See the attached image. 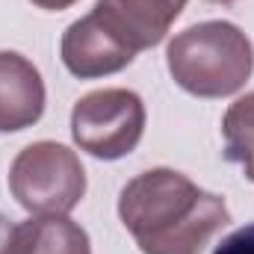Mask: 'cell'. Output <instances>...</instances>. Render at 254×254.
Listing matches in <instances>:
<instances>
[{
	"mask_svg": "<svg viewBox=\"0 0 254 254\" xmlns=\"http://www.w3.org/2000/svg\"><path fill=\"white\" fill-rule=\"evenodd\" d=\"M33 6H39V9H45V12H63L68 6H74L77 0H30Z\"/></svg>",
	"mask_w": 254,
	"mask_h": 254,
	"instance_id": "12",
	"label": "cell"
},
{
	"mask_svg": "<svg viewBox=\"0 0 254 254\" xmlns=\"http://www.w3.org/2000/svg\"><path fill=\"white\" fill-rule=\"evenodd\" d=\"M213 254H254V222L246 228H237L234 234H228Z\"/></svg>",
	"mask_w": 254,
	"mask_h": 254,
	"instance_id": "10",
	"label": "cell"
},
{
	"mask_svg": "<svg viewBox=\"0 0 254 254\" xmlns=\"http://www.w3.org/2000/svg\"><path fill=\"white\" fill-rule=\"evenodd\" d=\"M172 80L195 98L237 95L254 71L252 39L231 21H201L166 48Z\"/></svg>",
	"mask_w": 254,
	"mask_h": 254,
	"instance_id": "2",
	"label": "cell"
},
{
	"mask_svg": "<svg viewBox=\"0 0 254 254\" xmlns=\"http://www.w3.org/2000/svg\"><path fill=\"white\" fill-rule=\"evenodd\" d=\"M48 92L39 68L15 51H0V133H18L45 116Z\"/></svg>",
	"mask_w": 254,
	"mask_h": 254,
	"instance_id": "7",
	"label": "cell"
},
{
	"mask_svg": "<svg viewBox=\"0 0 254 254\" xmlns=\"http://www.w3.org/2000/svg\"><path fill=\"white\" fill-rule=\"evenodd\" d=\"M9 192L33 216H68L86 195V169L60 142H33L9 166Z\"/></svg>",
	"mask_w": 254,
	"mask_h": 254,
	"instance_id": "3",
	"label": "cell"
},
{
	"mask_svg": "<svg viewBox=\"0 0 254 254\" xmlns=\"http://www.w3.org/2000/svg\"><path fill=\"white\" fill-rule=\"evenodd\" d=\"M15 228L3 213H0V254H15Z\"/></svg>",
	"mask_w": 254,
	"mask_h": 254,
	"instance_id": "11",
	"label": "cell"
},
{
	"mask_svg": "<svg viewBox=\"0 0 254 254\" xmlns=\"http://www.w3.org/2000/svg\"><path fill=\"white\" fill-rule=\"evenodd\" d=\"M145 133V104L130 89H98L71 110L74 145L98 160H122Z\"/></svg>",
	"mask_w": 254,
	"mask_h": 254,
	"instance_id": "4",
	"label": "cell"
},
{
	"mask_svg": "<svg viewBox=\"0 0 254 254\" xmlns=\"http://www.w3.org/2000/svg\"><path fill=\"white\" fill-rule=\"evenodd\" d=\"M222 136H225V160L243 166L246 178L254 184V92L237 98L225 119H222Z\"/></svg>",
	"mask_w": 254,
	"mask_h": 254,
	"instance_id": "9",
	"label": "cell"
},
{
	"mask_svg": "<svg viewBox=\"0 0 254 254\" xmlns=\"http://www.w3.org/2000/svg\"><path fill=\"white\" fill-rule=\"evenodd\" d=\"M15 254H92V243L68 216H33L15 228Z\"/></svg>",
	"mask_w": 254,
	"mask_h": 254,
	"instance_id": "8",
	"label": "cell"
},
{
	"mask_svg": "<svg viewBox=\"0 0 254 254\" xmlns=\"http://www.w3.org/2000/svg\"><path fill=\"white\" fill-rule=\"evenodd\" d=\"M119 216L142 254H201L231 222L222 195L201 190L175 169H148L127 181Z\"/></svg>",
	"mask_w": 254,
	"mask_h": 254,
	"instance_id": "1",
	"label": "cell"
},
{
	"mask_svg": "<svg viewBox=\"0 0 254 254\" xmlns=\"http://www.w3.org/2000/svg\"><path fill=\"white\" fill-rule=\"evenodd\" d=\"M190 0H98L92 15L130 54L157 48Z\"/></svg>",
	"mask_w": 254,
	"mask_h": 254,
	"instance_id": "5",
	"label": "cell"
},
{
	"mask_svg": "<svg viewBox=\"0 0 254 254\" xmlns=\"http://www.w3.org/2000/svg\"><path fill=\"white\" fill-rule=\"evenodd\" d=\"M210 3H222V6H228V3H237V0H210Z\"/></svg>",
	"mask_w": 254,
	"mask_h": 254,
	"instance_id": "13",
	"label": "cell"
},
{
	"mask_svg": "<svg viewBox=\"0 0 254 254\" xmlns=\"http://www.w3.org/2000/svg\"><path fill=\"white\" fill-rule=\"evenodd\" d=\"M60 57H63L65 68L80 80H98L107 74H119L122 68H127L136 60V54H130L125 45H119L92 12L68 24L63 42H60Z\"/></svg>",
	"mask_w": 254,
	"mask_h": 254,
	"instance_id": "6",
	"label": "cell"
}]
</instances>
